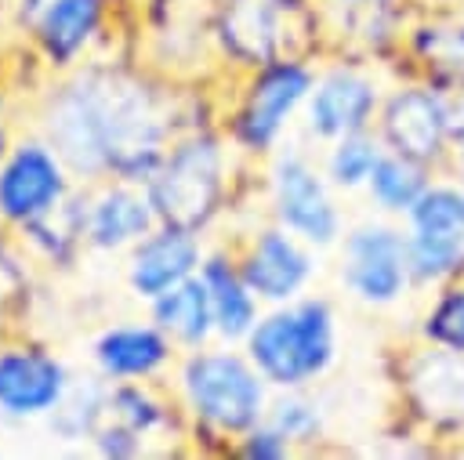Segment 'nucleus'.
Here are the masks:
<instances>
[{"mask_svg": "<svg viewBox=\"0 0 464 460\" xmlns=\"http://www.w3.org/2000/svg\"><path fill=\"white\" fill-rule=\"evenodd\" d=\"M65 127L87 163L123 181H149L167 156V123L152 94L123 72L91 69L65 83Z\"/></svg>", "mask_w": 464, "mask_h": 460, "instance_id": "f257e3e1", "label": "nucleus"}, {"mask_svg": "<svg viewBox=\"0 0 464 460\" xmlns=\"http://www.w3.org/2000/svg\"><path fill=\"white\" fill-rule=\"evenodd\" d=\"M254 366L283 388L304 384L334 359V315L323 301H301L283 308L246 333Z\"/></svg>", "mask_w": 464, "mask_h": 460, "instance_id": "f03ea898", "label": "nucleus"}, {"mask_svg": "<svg viewBox=\"0 0 464 460\" xmlns=\"http://www.w3.org/2000/svg\"><path fill=\"white\" fill-rule=\"evenodd\" d=\"M149 199L163 225L196 232L221 199V149L210 138H188L149 177Z\"/></svg>", "mask_w": 464, "mask_h": 460, "instance_id": "7ed1b4c3", "label": "nucleus"}, {"mask_svg": "<svg viewBox=\"0 0 464 460\" xmlns=\"http://www.w3.org/2000/svg\"><path fill=\"white\" fill-rule=\"evenodd\" d=\"M181 384L188 406L218 431H243L261 417V380L239 355H192Z\"/></svg>", "mask_w": 464, "mask_h": 460, "instance_id": "20e7f679", "label": "nucleus"}, {"mask_svg": "<svg viewBox=\"0 0 464 460\" xmlns=\"http://www.w3.org/2000/svg\"><path fill=\"white\" fill-rule=\"evenodd\" d=\"M410 264L417 275L435 279L464 261V192L424 188L410 206Z\"/></svg>", "mask_w": 464, "mask_h": 460, "instance_id": "39448f33", "label": "nucleus"}, {"mask_svg": "<svg viewBox=\"0 0 464 460\" xmlns=\"http://www.w3.org/2000/svg\"><path fill=\"white\" fill-rule=\"evenodd\" d=\"M410 239L392 228L366 225L344 243V283L370 304H388L402 293L410 279Z\"/></svg>", "mask_w": 464, "mask_h": 460, "instance_id": "423d86ee", "label": "nucleus"}, {"mask_svg": "<svg viewBox=\"0 0 464 460\" xmlns=\"http://www.w3.org/2000/svg\"><path fill=\"white\" fill-rule=\"evenodd\" d=\"M221 36L228 51L254 65L283 62L297 33L294 0H228L221 11Z\"/></svg>", "mask_w": 464, "mask_h": 460, "instance_id": "0eeeda50", "label": "nucleus"}, {"mask_svg": "<svg viewBox=\"0 0 464 460\" xmlns=\"http://www.w3.org/2000/svg\"><path fill=\"white\" fill-rule=\"evenodd\" d=\"M62 192V159L44 145H18L0 167V214L14 225H29L58 210Z\"/></svg>", "mask_w": 464, "mask_h": 460, "instance_id": "6e6552de", "label": "nucleus"}, {"mask_svg": "<svg viewBox=\"0 0 464 460\" xmlns=\"http://www.w3.org/2000/svg\"><path fill=\"white\" fill-rule=\"evenodd\" d=\"M276 214L294 235L308 243L326 246L337 235V210L319 174L301 156H283L276 163Z\"/></svg>", "mask_w": 464, "mask_h": 460, "instance_id": "1a4fd4ad", "label": "nucleus"}, {"mask_svg": "<svg viewBox=\"0 0 464 460\" xmlns=\"http://www.w3.org/2000/svg\"><path fill=\"white\" fill-rule=\"evenodd\" d=\"M312 76L294 65V62H272L250 87L243 116H239V134L246 145L265 149L286 123V116L297 109V101L308 94Z\"/></svg>", "mask_w": 464, "mask_h": 460, "instance_id": "9d476101", "label": "nucleus"}, {"mask_svg": "<svg viewBox=\"0 0 464 460\" xmlns=\"http://www.w3.org/2000/svg\"><path fill=\"white\" fill-rule=\"evenodd\" d=\"M65 398V369L44 351L0 355V409L11 417H36L58 409Z\"/></svg>", "mask_w": 464, "mask_h": 460, "instance_id": "9b49d317", "label": "nucleus"}, {"mask_svg": "<svg viewBox=\"0 0 464 460\" xmlns=\"http://www.w3.org/2000/svg\"><path fill=\"white\" fill-rule=\"evenodd\" d=\"M450 105L428 91H402L384 109V138L395 152L424 163L431 159L450 134Z\"/></svg>", "mask_w": 464, "mask_h": 460, "instance_id": "f8f14e48", "label": "nucleus"}, {"mask_svg": "<svg viewBox=\"0 0 464 460\" xmlns=\"http://www.w3.org/2000/svg\"><path fill=\"white\" fill-rule=\"evenodd\" d=\"M199 264V246L188 228L163 225L160 232H149L134 257H130V286L138 297H160L170 286L185 283L192 268Z\"/></svg>", "mask_w": 464, "mask_h": 460, "instance_id": "ddd939ff", "label": "nucleus"}, {"mask_svg": "<svg viewBox=\"0 0 464 460\" xmlns=\"http://www.w3.org/2000/svg\"><path fill=\"white\" fill-rule=\"evenodd\" d=\"M239 272H243V279L250 283V290L257 297H265V301H286V297H294L304 286V279L312 272V261L294 243V235H286V232H265V235L254 239V246L243 257Z\"/></svg>", "mask_w": 464, "mask_h": 460, "instance_id": "4468645a", "label": "nucleus"}, {"mask_svg": "<svg viewBox=\"0 0 464 460\" xmlns=\"http://www.w3.org/2000/svg\"><path fill=\"white\" fill-rule=\"evenodd\" d=\"M410 395L435 424H464V351H428L410 369Z\"/></svg>", "mask_w": 464, "mask_h": 460, "instance_id": "2eb2a0df", "label": "nucleus"}, {"mask_svg": "<svg viewBox=\"0 0 464 460\" xmlns=\"http://www.w3.org/2000/svg\"><path fill=\"white\" fill-rule=\"evenodd\" d=\"M370 112H373V87L355 72H330L308 101V123L323 138H344L362 130Z\"/></svg>", "mask_w": 464, "mask_h": 460, "instance_id": "dca6fc26", "label": "nucleus"}, {"mask_svg": "<svg viewBox=\"0 0 464 460\" xmlns=\"http://www.w3.org/2000/svg\"><path fill=\"white\" fill-rule=\"evenodd\" d=\"M156 210L149 196H138L134 188H105L87 206V239L102 250L127 246L134 239H145L152 232Z\"/></svg>", "mask_w": 464, "mask_h": 460, "instance_id": "f3484780", "label": "nucleus"}, {"mask_svg": "<svg viewBox=\"0 0 464 460\" xmlns=\"http://www.w3.org/2000/svg\"><path fill=\"white\" fill-rule=\"evenodd\" d=\"M167 337L152 326H116L94 344V359L109 377H149L167 362Z\"/></svg>", "mask_w": 464, "mask_h": 460, "instance_id": "a211bd4d", "label": "nucleus"}, {"mask_svg": "<svg viewBox=\"0 0 464 460\" xmlns=\"http://www.w3.org/2000/svg\"><path fill=\"white\" fill-rule=\"evenodd\" d=\"M98 18H102V0H51L36 14V33L47 58H54L58 65L72 62L83 51V43L94 36Z\"/></svg>", "mask_w": 464, "mask_h": 460, "instance_id": "6ab92c4d", "label": "nucleus"}, {"mask_svg": "<svg viewBox=\"0 0 464 460\" xmlns=\"http://www.w3.org/2000/svg\"><path fill=\"white\" fill-rule=\"evenodd\" d=\"M203 283L210 293V308H214V330L225 337H246L254 330V290L243 279V272H236L228 261L210 257L203 264Z\"/></svg>", "mask_w": 464, "mask_h": 460, "instance_id": "aec40b11", "label": "nucleus"}, {"mask_svg": "<svg viewBox=\"0 0 464 460\" xmlns=\"http://www.w3.org/2000/svg\"><path fill=\"white\" fill-rule=\"evenodd\" d=\"M152 315H156L163 333H170L185 344L207 340V333L214 330V308H210V293H207L203 275L199 279L188 275L185 283L152 297Z\"/></svg>", "mask_w": 464, "mask_h": 460, "instance_id": "412c9836", "label": "nucleus"}, {"mask_svg": "<svg viewBox=\"0 0 464 460\" xmlns=\"http://www.w3.org/2000/svg\"><path fill=\"white\" fill-rule=\"evenodd\" d=\"M424 174H420V163L395 152V156H381L373 174H370V192L373 199L384 206V210H410L420 192H424Z\"/></svg>", "mask_w": 464, "mask_h": 460, "instance_id": "4be33fe9", "label": "nucleus"}, {"mask_svg": "<svg viewBox=\"0 0 464 460\" xmlns=\"http://www.w3.org/2000/svg\"><path fill=\"white\" fill-rule=\"evenodd\" d=\"M377 159H381V152H377V145L362 130L344 134V138H337V145L330 152V177L341 188H355V185L370 181Z\"/></svg>", "mask_w": 464, "mask_h": 460, "instance_id": "5701e85b", "label": "nucleus"}, {"mask_svg": "<svg viewBox=\"0 0 464 460\" xmlns=\"http://www.w3.org/2000/svg\"><path fill=\"white\" fill-rule=\"evenodd\" d=\"M420 54L457 87H464V29H424Z\"/></svg>", "mask_w": 464, "mask_h": 460, "instance_id": "b1692460", "label": "nucleus"}, {"mask_svg": "<svg viewBox=\"0 0 464 460\" xmlns=\"http://www.w3.org/2000/svg\"><path fill=\"white\" fill-rule=\"evenodd\" d=\"M109 406L116 409V417L130 427V431H149V427H156L160 420H163V413H160V406L149 398V391H141V388H116L112 395H109Z\"/></svg>", "mask_w": 464, "mask_h": 460, "instance_id": "393cba45", "label": "nucleus"}, {"mask_svg": "<svg viewBox=\"0 0 464 460\" xmlns=\"http://www.w3.org/2000/svg\"><path fill=\"white\" fill-rule=\"evenodd\" d=\"M428 333H431L439 344L464 351V290L450 293V297L431 311V319H428Z\"/></svg>", "mask_w": 464, "mask_h": 460, "instance_id": "a878e982", "label": "nucleus"}, {"mask_svg": "<svg viewBox=\"0 0 464 460\" xmlns=\"http://www.w3.org/2000/svg\"><path fill=\"white\" fill-rule=\"evenodd\" d=\"M272 427L290 442V438H308L319 427V413L304 398H283L272 413Z\"/></svg>", "mask_w": 464, "mask_h": 460, "instance_id": "bb28decb", "label": "nucleus"}, {"mask_svg": "<svg viewBox=\"0 0 464 460\" xmlns=\"http://www.w3.org/2000/svg\"><path fill=\"white\" fill-rule=\"evenodd\" d=\"M286 453V438L268 424V427H257L250 438H246V456H283Z\"/></svg>", "mask_w": 464, "mask_h": 460, "instance_id": "cd10ccee", "label": "nucleus"}, {"mask_svg": "<svg viewBox=\"0 0 464 460\" xmlns=\"http://www.w3.org/2000/svg\"><path fill=\"white\" fill-rule=\"evenodd\" d=\"M47 4H51V0H22V11H25V14H40Z\"/></svg>", "mask_w": 464, "mask_h": 460, "instance_id": "c85d7f7f", "label": "nucleus"}, {"mask_svg": "<svg viewBox=\"0 0 464 460\" xmlns=\"http://www.w3.org/2000/svg\"><path fill=\"white\" fill-rule=\"evenodd\" d=\"M0 156H4V127H0Z\"/></svg>", "mask_w": 464, "mask_h": 460, "instance_id": "c756f323", "label": "nucleus"}, {"mask_svg": "<svg viewBox=\"0 0 464 460\" xmlns=\"http://www.w3.org/2000/svg\"><path fill=\"white\" fill-rule=\"evenodd\" d=\"M460 167H464V149H460Z\"/></svg>", "mask_w": 464, "mask_h": 460, "instance_id": "7c9ffc66", "label": "nucleus"}]
</instances>
